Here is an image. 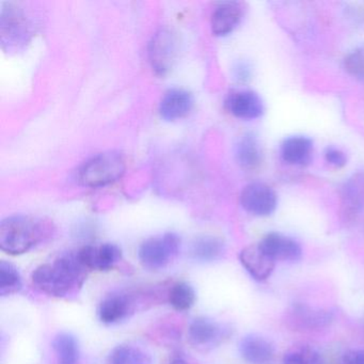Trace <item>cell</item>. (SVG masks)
Masks as SVG:
<instances>
[{"label": "cell", "instance_id": "12", "mask_svg": "<svg viewBox=\"0 0 364 364\" xmlns=\"http://www.w3.org/2000/svg\"><path fill=\"white\" fill-rule=\"evenodd\" d=\"M240 351L249 364H274V348L269 341L257 334L245 336L240 344Z\"/></svg>", "mask_w": 364, "mask_h": 364}, {"label": "cell", "instance_id": "15", "mask_svg": "<svg viewBox=\"0 0 364 364\" xmlns=\"http://www.w3.org/2000/svg\"><path fill=\"white\" fill-rule=\"evenodd\" d=\"M174 41L172 36L161 31L155 36L151 43L150 57L153 69L159 74H165L171 67L174 58Z\"/></svg>", "mask_w": 364, "mask_h": 364}, {"label": "cell", "instance_id": "13", "mask_svg": "<svg viewBox=\"0 0 364 364\" xmlns=\"http://www.w3.org/2000/svg\"><path fill=\"white\" fill-rule=\"evenodd\" d=\"M244 9L242 4L223 3L215 9L212 16V31L215 36L223 37L229 35L240 24Z\"/></svg>", "mask_w": 364, "mask_h": 364}, {"label": "cell", "instance_id": "2", "mask_svg": "<svg viewBox=\"0 0 364 364\" xmlns=\"http://www.w3.org/2000/svg\"><path fill=\"white\" fill-rule=\"evenodd\" d=\"M54 233L50 221L37 217H8L0 223V248L11 255L28 252Z\"/></svg>", "mask_w": 364, "mask_h": 364}, {"label": "cell", "instance_id": "5", "mask_svg": "<svg viewBox=\"0 0 364 364\" xmlns=\"http://www.w3.org/2000/svg\"><path fill=\"white\" fill-rule=\"evenodd\" d=\"M240 204L250 214L268 216L276 210L277 195L272 187L264 183H251L242 189Z\"/></svg>", "mask_w": 364, "mask_h": 364}, {"label": "cell", "instance_id": "30", "mask_svg": "<svg viewBox=\"0 0 364 364\" xmlns=\"http://www.w3.org/2000/svg\"><path fill=\"white\" fill-rule=\"evenodd\" d=\"M363 323H364V321H363Z\"/></svg>", "mask_w": 364, "mask_h": 364}, {"label": "cell", "instance_id": "7", "mask_svg": "<svg viewBox=\"0 0 364 364\" xmlns=\"http://www.w3.org/2000/svg\"><path fill=\"white\" fill-rule=\"evenodd\" d=\"M240 261L245 269L257 281H264L272 276L276 261L259 244L250 245L240 253Z\"/></svg>", "mask_w": 364, "mask_h": 364}, {"label": "cell", "instance_id": "6", "mask_svg": "<svg viewBox=\"0 0 364 364\" xmlns=\"http://www.w3.org/2000/svg\"><path fill=\"white\" fill-rule=\"evenodd\" d=\"M80 263L88 272L91 270L112 269L122 259V251L114 244H102L100 246H85L76 251Z\"/></svg>", "mask_w": 364, "mask_h": 364}, {"label": "cell", "instance_id": "19", "mask_svg": "<svg viewBox=\"0 0 364 364\" xmlns=\"http://www.w3.org/2000/svg\"><path fill=\"white\" fill-rule=\"evenodd\" d=\"M236 161L245 169H255L262 161V150L255 136H242L236 144Z\"/></svg>", "mask_w": 364, "mask_h": 364}, {"label": "cell", "instance_id": "28", "mask_svg": "<svg viewBox=\"0 0 364 364\" xmlns=\"http://www.w3.org/2000/svg\"><path fill=\"white\" fill-rule=\"evenodd\" d=\"M342 364H364V349H357L345 353Z\"/></svg>", "mask_w": 364, "mask_h": 364}, {"label": "cell", "instance_id": "17", "mask_svg": "<svg viewBox=\"0 0 364 364\" xmlns=\"http://www.w3.org/2000/svg\"><path fill=\"white\" fill-rule=\"evenodd\" d=\"M341 200L345 213L357 214L364 208V172L353 174L341 189Z\"/></svg>", "mask_w": 364, "mask_h": 364}, {"label": "cell", "instance_id": "25", "mask_svg": "<svg viewBox=\"0 0 364 364\" xmlns=\"http://www.w3.org/2000/svg\"><path fill=\"white\" fill-rule=\"evenodd\" d=\"M282 364H323V361L314 348L301 345L289 349L283 358Z\"/></svg>", "mask_w": 364, "mask_h": 364}, {"label": "cell", "instance_id": "16", "mask_svg": "<svg viewBox=\"0 0 364 364\" xmlns=\"http://www.w3.org/2000/svg\"><path fill=\"white\" fill-rule=\"evenodd\" d=\"M289 321L299 329H321L332 321V315L327 311L315 310L310 306L298 304L291 309Z\"/></svg>", "mask_w": 364, "mask_h": 364}, {"label": "cell", "instance_id": "10", "mask_svg": "<svg viewBox=\"0 0 364 364\" xmlns=\"http://www.w3.org/2000/svg\"><path fill=\"white\" fill-rule=\"evenodd\" d=\"M193 107V97L183 89H170L159 103V114L166 121H176L186 117Z\"/></svg>", "mask_w": 364, "mask_h": 364}, {"label": "cell", "instance_id": "21", "mask_svg": "<svg viewBox=\"0 0 364 364\" xmlns=\"http://www.w3.org/2000/svg\"><path fill=\"white\" fill-rule=\"evenodd\" d=\"M57 364H80V346L75 336L61 332L53 341Z\"/></svg>", "mask_w": 364, "mask_h": 364}, {"label": "cell", "instance_id": "26", "mask_svg": "<svg viewBox=\"0 0 364 364\" xmlns=\"http://www.w3.org/2000/svg\"><path fill=\"white\" fill-rule=\"evenodd\" d=\"M345 70L350 75L364 80V46L353 50L345 59Z\"/></svg>", "mask_w": 364, "mask_h": 364}, {"label": "cell", "instance_id": "29", "mask_svg": "<svg viewBox=\"0 0 364 364\" xmlns=\"http://www.w3.org/2000/svg\"><path fill=\"white\" fill-rule=\"evenodd\" d=\"M169 364H188L183 358H174Z\"/></svg>", "mask_w": 364, "mask_h": 364}, {"label": "cell", "instance_id": "9", "mask_svg": "<svg viewBox=\"0 0 364 364\" xmlns=\"http://www.w3.org/2000/svg\"><path fill=\"white\" fill-rule=\"evenodd\" d=\"M225 107L236 118L253 120L264 112L261 97L252 91H237L231 93L225 101Z\"/></svg>", "mask_w": 364, "mask_h": 364}, {"label": "cell", "instance_id": "1", "mask_svg": "<svg viewBox=\"0 0 364 364\" xmlns=\"http://www.w3.org/2000/svg\"><path fill=\"white\" fill-rule=\"evenodd\" d=\"M88 270L80 263L77 253L60 255L53 263L43 264L33 270L31 280L36 289L53 297H65L82 287Z\"/></svg>", "mask_w": 364, "mask_h": 364}, {"label": "cell", "instance_id": "18", "mask_svg": "<svg viewBox=\"0 0 364 364\" xmlns=\"http://www.w3.org/2000/svg\"><path fill=\"white\" fill-rule=\"evenodd\" d=\"M313 142L304 136H293L281 146V156L291 165H306L312 159Z\"/></svg>", "mask_w": 364, "mask_h": 364}, {"label": "cell", "instance_id": "8", "mask_svg": "<svg viewBox=\"0 0 364 364\" xmlns=\"http://www.w3.org/2000/svg\"><path fill=\"white\" fill-rule=\"evenodd\" d=\"M259 245L276 262H297L301 259L300 245L293 238L283 234H267Z\"/></svg>", "mask_w": 364, "mask_h": 364}, {"label": "cell", "instance_id": "24", "mask_svg": "<svg viewBox=\"0 0 364 364\" xmlns=\"http://www.w3.org/2000/svg\"><path fill=\"white\" fill-rule=\"evenodd\" d=\"M22 289V278L18 268L9 262H0V295H14Z\"/></svg>", "mask_w": 364, "mask_h": 364}, {"label": "cell", "instance_id": "23", "mask_svg": "<svg viewBox=\"0 0 364 364\" xmlns=\"http://www.w3.org/2000/svg\"><path fill=\"white\" fill-rule=\"evenodd\" d=\"M168 302L174 310L187 311L195 304L196 291L191 284L186 282L174 283L167 294Z\"/></svg>", "mask_w": 364, "mask_h": 364}, {"label": "cell", "instance_id": "4", "mask_svg": "<svg viewBox=\"0 0 364 364\" xmlns=\"http://www.w3.org/2000/svg\"><path fill=\"white\" fill-rule=\"evenodd\" d=\"M181 238L178 234L165 233L149 238L138 251L140 263L150 270L165 268L180 252Z\"/></svg>", "mask_w": 364, "mask_h": 364}, {"label": "cell", "instance_id": "20", "mask_svg": "<svg viewBox=\"0 0 364 364\" xmlns=\"http://www.w3.org/2000/svg\"><path fill=\"white\" fill-rule=\"evenodd\" d=\"M225 242L216 236H201L193 242L191 255L200 262H213L220 259L225 253Z\"/></svg>", "mask_w": 364, "mask_h": 364}, {"label": "cell", "instance_id": "22", "mask_svg": "<svg viewBox=\"0 0 364 364\" xmlns=\"http://www.w3.org/2000/svg\"><path fill=\"white\" fill-rule=\"evenodd\" d=\"M107 364H153V361L144 349L124 344L119 345L110 351Z\"/></svg>", "mask_w": 364, "mask_h": 364}, {"label": "cell", "instance_id": "3", "mask_svg": "<svg viewBox=\"0 0 364 364\" xmlns=\"http://www.w3.org/2000/svg\"><path fill=\"white\" fill-rule=\"evenodd\" d=\"M127 169L124 156L109 151L100 153L86 161L77 172V180L84 186L97 188L118 181Z\"/></svg>", "mask_w": 364, "mask_h": 364}, {"label": "cell", "instance_id": "14", "mask_svg": "<svg viewBox=\"0 0 364 364\" xmlns=\"http://www.w3.org/2000/svg\"><path fill=\"white\" fill-rule=\"evenodd\" d=\"M134 301L131 296L125 294H112L107 296L99 306L100 321L104 323H116L133 312Z\"/></svg>", "mask_w": 364, "mask_h": 364}, {"label": "cell", "instance_id": "27", "mask_svg": "<svg viewBox=\"0 0 364 364\" xmlns=\"http://www.w3.org/2000/svg\"><path fill=\"white\" fill-rule=\"evenodd\" d=\"M325 159L327 163L333 167L341 168L346 165V155L343 151L336 148H328L325 153Z\"/></svg>", "mask_w": 364, "mask_h": 364}, {"label": "cell", "instance_id": "11", "mask_svg": "<svg viewBox=\"0 0 364 364\" xmlns=\"http://www.w3.org/2000/svg\"><path fill=\"white\" fill-rule=\"evenodd\" d=\"M223 338L220 326L208 317H197L188 327V341L198 349L215 346Z\"/></svg>", "mask_w": 364, "mask_h": 364}]
</instances>
